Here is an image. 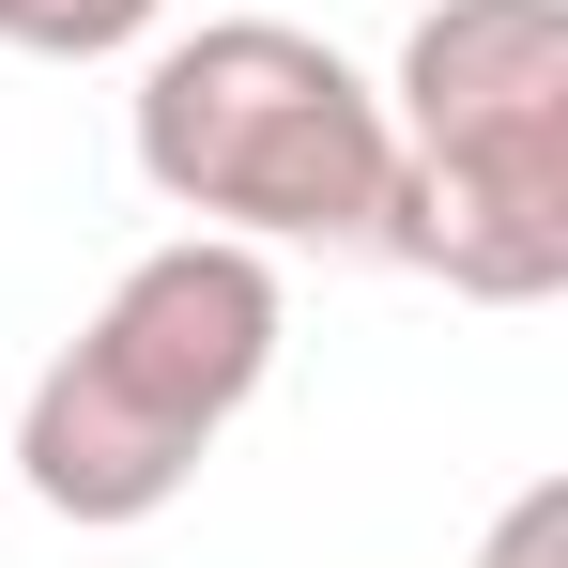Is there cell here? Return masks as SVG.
I'll list each match as a JSON object with an SVG mask.
<instances>
[{
  "label": "cell",
  "mask_w": 568,
  "mask_h": 568,
  "mask_svg": "<svg viewBox=\"0 0 568 568\" xmlns=\"http://www.w3.org/2000/svg\"><path fill=\"white\" fill-rule=\"evenodd\" d=\"M277 369V262L262 246H231V231H185V246H154V262H123L93 323L31 369L16 399V476H31V507L47 523H154V507H185V476L215 462V430L262 399Z\"/></svg>",
  "instance_id": "6da1fadb"
},
{
  "label": "cell",
  "mask_w": 568,
  "mask_h": 568,
  "mask_svg": "<svg viewBox=\"0 0 568 568\" xmlns=\"http://www.w3.org/2000/svg\"><path fill=\"white\" fill-rule=\"evenodd\" d=\"M369 231L476 307L568 292V0H430L384 93Z\"/></svg>",
  "instance_id": "7a4b0ae2"
},
{
  "label": "cell",
  "mask_w": 568,
  "mask_h": 568,
  "mask_svg": "<svg viewBox=\"0 0 568 568\" xmlns=\"http://www.w3.org/2000/svg\"><path fill=\"white\" fill-rule=\"evenodd\" d=\"M139 185L231 231V246H307L369 231L384 200V93L292 16H215L139 62Z\"/></svg>",
  "instance_id": "3957f363"
},
{
  "label": "cell",
  "mask_w": 568,
  "mask_h": 568,
  "mask_svg": "<svg viewBox=\"0 0 568 568\" xmlns=\"http://www.w3.org/2000/svg\"><path fill=\"white\" fill-rule=\"evenodd\" d=\"M170 0H0V47H31V62H108V47H139Z\"/></svg>",
  "instance_id": "277c9868"
},
{
  "label": "cell",
  "mask_w": 568,
  "mask_h": 568,
  "mask_svg": "<svg viewBox=\"0 0 568 568\" xmlns=\"http://www.w3.org/2000/svg\"><path fill=\"white\" fill-rule=\"evenodd\" d=\"M476 568H568V476H523L507 523L476 538Z\"/></svg>",
  "instance_id": "5b68a950"
}]
</instances>
